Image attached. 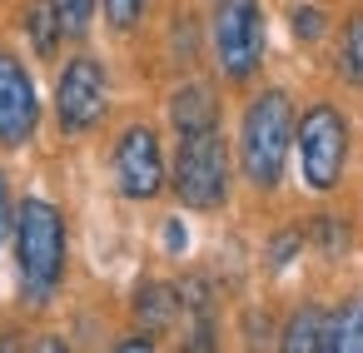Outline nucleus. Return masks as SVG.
Wrapping results in <instances>:
<instances>
[{"mask_svg": "<svg viewBox=\"0 0 363 353\" xmlns=\"http://www.w3.org/2000/svg\"><path fill=\"white\" fill-rule=\"evenodd\" d=\"M169 184H174V199L184 209H194V214L224 209V199H229V150H224L219 130L179 135Z\"/></svg>", "mask_w": 363, "mask_h": 353, "instance_id": "obj_3", "label": "nucleus"}, {"mask_svg": "<svg viewBox=\"0 0 363 353\" xmlns=\"http://www.w3.org/2000/svg\"><path fill=\"white\" fill-rule=\"evenodd\" d=\"M169 125L174 135H194V130H219V95L204 80H189L169 95Z\"/></svg>", "mask_w": 363, "mask_h": 353, "instance_id": "obj_9", "label": "nucleus"}, {"mask_svg": "<svg viewBox=\"0 0 363 353\" xmlns=\"http://www.w3.org/2000/svg\"><path fill=\"white\" fill-rule=\"evenodd\" d=\"M16 269L26 303H50L65 279V214L40 194L16 209Z\"/></svg>", "mask_w": 363, "mask_h": 353, "instance_id": "obj_1", "label": "nucleus"}, {"mask_svg": "<svg viewBox=\"0 0 363 353\" xmlns=\"http://www.w3.org/2000/svg\"><path fill=\"white\" fill-rule=\"evenodd\" d=\"M294 100L284 90H259L239 120V169L254 189H274L284 179L294 150Z\"/></svg>", "mask_w": 363, "mask_h": 353, "instance_id": "obj_2", "label": "nucleus"}, {"mask_svg": "<svg viewBox=\"0 0 363 353\" xmlns=\"http://www.w3.org/2000/svg\"><path fill=\"white\" fill-rule=\"evenodd\" d=\"M115 184L135 204H145L164 189V150H160V135L150 125H130L115 140Z\"/></svg>", "mask_w": 363, "mask_h": 353, "instance_id": "obj_7", "label": "nucleus"}, {"mask_svg": "<svg viewBox=\"0 0 363 353\" xmlns=\"http://www.w3.org/2000/svg\"><path fill=\"white\" fill-rule=\"evenodd\" d=\"M120 348H155V333H130V338H120Z\"/></svg>", "mask_w": 363, "mask_h": 353, "instance_id": "obj_22", "label": "nucleus"}, {"mask_svg": "<svg viewBox=\"0 0 363 353\" xmlns=\"http://www.w3.org/2000/svg\"><path fill=\"white\" fill-rule=\"evenodd\" d=\"M313 234H318V249H328V254H338V249L348 244V224H343V219H318Z\"/></svg>", "mask_w": 363, "mask_h": 353, "instance_id": "obj_19", "label": "nucleus"}, {"mask_svg": "<svg viewBox=\"0 0 363 353\" xmlns=\"http://www.w3.org/2000/svg\"><path fill=\"white\" fill-rule=\"evenodd\" d=\"M279 348H289V353H328V308H318V303L294 308V318L279 333Z\"/></svg>", "mask_w": 363, "mask_h": 353, "instance_id": "obj_10", "label": "nucleus"}, {"mask_svg": "<svg viewBox=\"0 0 363 353\" xmlns=\"http://www.w3.org/2000/svg\"><path fill=\"white\" fill-rule=\"evenodd\" d=\"M135 318H140L150 333L169 328V323L179 318V288H169L164 279H145V284L135 288Z\"/></svg>", "mask_w": 363, "mask_h": 353, "instance_id": "obj_12", "label": "nucleus"}, {"mask_svg": "<svg viewBox=\"0 0 363 353\" xmlns=\"http://www.w3.org/2000/svg\"><path fill=\"white\" fill-rule=\"evenodd\" d=\"M289 26H294V35H298L303 45H313V40L323 35V11H313V6H294V11H289Z\"/></svg>", "mask_w": 363, "mask_h": 353, "instance_id": "obj_18", "label": "nucleus"}, {"mask_svg": "<svg viewBox=\"0 0 363 353\" xmlns=\"http://www.w3.org/2000/svg\"><path fill=\"white\" fill-rule=\"evenodd\" d=\"M26 35H30V50H35L40 60H55V55H60L65 35H60V16H55L50 0H30V11H26Z\"/></svg>", "mask_w": 363, "mask_h": 353, "instance_id": "obj_14", "label": "nucleus"}, {"mask_svg": "<svg viewBox=\"0 0 363 353\" xmlns=\"http://www.w3.org/2000/svg\"><path fill=\"white\" fill-rule=\"evenodd\" d=\"M214 60L224 70V80L244 85L259 75L264 65V11L259 0H214Z\"/></svg>", "mask_w": 363, "mask_h": 353, "instance_id": "obj_5", "label": "nucleus"}, {"mask_svg": "<svg viewBox=\"0 0 363 353\" xmlns=\"http://www.w3.org/2000/svg\"><path fill=\"white\" fill-rule=\"evenodd\" d=\"M50 6H55V16H60V35H65V40H85L90 21H95V11H100V0H50Z\"/></svg>", "mask_w": 363, "mask_h": 353, "instance_id": "obj_16", "label": "nucleus"}, {"mask_svg": "<svg viewBox=\"0 0 363 353\" xmlns=\"http://www.w3.org/2000/svg\"><path fill=\"white\" fill-rule=\"evenodd\" d=\"M100 11H105L110 30H135L150 11V0H100Z\"/></svg>", "mask_w": 363, "mask_h": 353, "instance_id": "obj_17", "label": "nucleus"}, {"mask_svg": "<svg viewBox=\"0 0 363 353\" xmlns=\"http://www.w3.org/2000/svg\"><path fill=\"white\" fill-rule=\"evenodd\" d=\"M328 353H363V293L328 313Z\"/></svg>", "mask_w": 363, "mask_h": 353, "instance_id": "obj_13", "label": "nucleus"}, {"mask_svg": "<svg viewBox=\"0 0 363 353\" xmlns=\"http://www.w3.org/2000/svg\"><path fill=\"white\" fill-rule=\"evenodd\" d=\"M164 234H169V249H184V229L179 224H164Z\"/></svg>", "mask_w": 363, "mask_h": 353, "instance_id": "obj_23", "label": "nucleus"}, {"mask_svg": "<svg viewBox=\"0 0 363 353\" xmlns=\"http://www.w3.org/2000/svg\"><path fill=\"white\" fill-rule=\"evenodd\" d=\"M40 125V100H35V80L21 65V55L0 50V145L21 150Z\"/></svg>", "mask_w": 363, "mask_h": 353, "instance_id": "obj_8", "label": "nucleus"}, {"mask_svg": "<svg viewBox=\"0 0 363 353\" xmlns=\"http://www.w3.org/2000/svg\"><path fill=\"white\" fill-rule=\"evenodd\" d=\"M110 110V80L105 65L95 55H75L65 60L60 80H55V120L65 135H90Z\"/></svg>", "mask_w": 363, "mask_h": 353, "instance_id": "obj_6", "label": "nucleus"}, {"mask_svg": "<svg viewBox=\"0 0 363 353\" xmlns=\"http://www.w3.org/2000/svg\"><path fill=\"white\" fill-rule=\"evenodd\" d=\"M6 224H11V179L0 169V239H6Z\"/></svg>", "mask_w": 363, "mask_h": 353, "instance_id": "obj_21", "label": "nucleus"}, {"mask_svg": "<svg viewBox=\"0 0 363 353\" xmlns=\"http://www.w3.org/2000/svg\"><path fill=\"white\" fill-rule=\"evenodd\" d=\"M294 249H303V229H284V234H274V249H269V264L279 269V264H289V254Z\"/></svg>", "mask_w": 363, "mask_h": 353, "instance_id": "obj_20", "label": "nucleus"}, {"mask_svg": "<svg viewBox=\"0 0 363 353\" xmlns=\"http://www.w3.org/2000/svg\"><path fill=\"white\" fill-rule=\"evenodd\" d=\"M294 145H298V169L303 184L328 194L338 189L343 169H348V115L338 105H313L294 120Z\"/></svg>", "mask_w": 363, "mask_h": 353, "instance_id": "obj_4", "label": "nucleus"}, {"mask_svg": "<svg viewBox=\"0 0 363 353\" xmlns=\"http://www.w3.org/2000/svg\"><path fill=\"white\" fill-rule=\"evenodd\" d=\"M179 318H189V348H214V298L204 279L179 284Z\"/></svg>", "mask_w": 363, "mask_h": 353, "instance_id": "obj_11", "label": "nucleus"}, {"mask_svg": "<svg viewBox=\"0 0 363 353\" xmlns=\"http://www.w3.org/2000/svg\"><path fill=\"white\" fill-rule=\"evenodd\" d=\"M338 75L343 85L363 90V11H353L338 30Z\"/></svg>", "mask_w": 363, "mask_h": 353, "instance_id": "obj_15", "label": "nucleus"}]
</instances>
